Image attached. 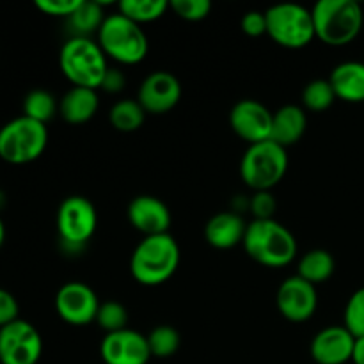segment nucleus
<instances>
[{"label":"nucleus","instance_id":"obj_15","mask_svg":"<svg viewBox=\"0 0 364 364\" xmlns=\"http://www.w3.org/2000/svg\"><path fill=\"white\" fill-rule=\"evenodd\" d=\"M100 354L105 364H148L151 359L148 338L132 329L105 334Z\"/></svg>","mask_w":364,"mask_h":364},{"label":"nucleus","instance_id":"obj_3","mask_svg":"<svg viewBox=\"0 0 364 364\" xmlns=\"http://www.w3.org/2000/svg\"><path fill=\"white\" fill-rule=\"evenodd\" d=\"M315 38L329 46H345L363 31L364 13L355 0H320L311 9Z\"/></svg>","mask_w":364,"mask_h":364},{"label":"nucleus","instance_id":"obj_17","mask_svg":"<svg viewBox=\"0 0 364 364\" xmlns=\"http://www.w3.org/2000/svg\"><path fill=\"white\" fill-rule=\"evenodd\" d=\"M354 341L347 327L331 326L313 338L309 352L316 364H345L352 361Z\"/></svg>","mask_w":364,"mask_h":364},{"label":"nucleus","instance_id":"obj_24","mask_svg":"<svg viewBox=\"0 0 364 364\" xmlns=\"http://www.w3.org/2000/svg\"><path fill=\"white\" fill-rule=\"evenodd\" d=\"M169 2L166 0H121L119 13L137 25L149 23L166 14Z\"/></svg>","mask_w":364,"mask_h":364},{"label":"nucleus","instance_id":"obj_29","mask_svg":"<svg viewBox=\"0 0 364 364\" xmlns=\"http://www.w3.org/2000/svg\"><path fill=\"white\" fill-rule=\"evenodd\" d=\"M96 323L105 331L107 334L117 333V331L128 329V309L121 302L109 301L100 304Z\"/></svg>","mask_w":364,"mask_h":364},{"label":"nucleus","instance_id":"obj_8","mask_svg":"<svg viewBox=\"0 0 364 364\" xmlns=\"http://www.w3.org/2000/svg\"><path fill=\"white\" fill-rule=\"evenodd\" d=\"M267 34L283 48L299 50L315 38L311 11L299 4H277L265 11Z\"/></svg>","mask_w":364,"mask_h":364},{"label":"nucleus","instance_id":"obj_23","mask_svg":"<svg viewBox=\"0 0 364 364\" xmlns=\"http://www.w3.org/2000/svg\"><path fill=\"white\" fill-rule=\"evenodd\" d=\"M109 119L117 132L132 134L144 124L146 110L142 109L137 100H119L110 109Z\"/></svg>","mask_w":364,"mask_h":364},{"label":"nucleus","instance_id":"obj_33","mask_svg":"<svg viewBox=\"0 0 364 364\" xmlns=\"http://www.w3.org/2000/svg\"><path fill=\"white\" fill-rule=\"evenodd\" d=\"M242 31L251 38H259V36L267 34V16L262 11H249L244 14L240 21Z\"/></svg>","mask_w":364,"mask_h":364},{"label":"nucleus","instance_id":"obj_27","mask_svg":"<svg viewBox=\"0 0 364 364\" xmlns=\"http://www.w3.org/2000/svg\"><path fill=\"white\" fill-rule=\"evenodd\" d=\"M146 338H148L151 358L159 359H167L171 358V355L176 354L181 343L180 333L171 326L155 327Z\"/></svg>","mask_w":364,"mask_h":364},{"label":"nucleus","instance_id":"obj_9","mask_svg":"<svg viewBox=\"0 0 364 364\" xmlns=\"http://www.w3.org/2000/svg\"><path fill=\"white\" fill-rule=\"evenodd\" d=\"M98 226V213L95 205L84 196H70L64 199L57 212V231L60 242L70 251L87 244Z\"/></svg>","mask_w":364,"mask_h":364},{"label":"nucleus","instance_id":"obj_18","mask_svg":"<svg viewBox=\"0 0 364 364\" xmlns=\"http://www.w3.org/2000/svg\"><path fill=\"white\" fill-rule=\"evenodd\" d=\"M245 230L247 224L238 213L220 212L206 223L205 238L215 249H233L244 242Z\"/></svg>","mask_w":364,"mask_h":364},{"label":"nucleus","instance_id":"obj_14","mask_svg":"<svg viewBox=\"0 0 364 364\" xmlns=\"http://www.w3.org/2000/svg\"><path fill=\"white\" fill-rule=\"evenodd\" d=\"M181 98V84L169 71H155L148 75L137 92V102L146 114H166L178 105Z\"/></svg>","mask_w":364,"mask_h":364},{"label":"nucleus","instance_id":"obj_4","mask_svg":"<svg viewBox=\"0 0 364 364\" xmlns=\"http://www.w3.org/2000/svg\"><path fill=\"white\" fill-rule=\"evenodd\" d=\"M60 71L73 87L100 89L107 70V57L98 43L82 36H73L60 48Z\"/></svg>","mask_w":364,"mask_h":364},{"label":"nucleus","instance_id":"obj_20","mask_svg":"<svg viewBox=\"0 0 364 364\" xmlns=\"http://www.w3.org/2000/svg\"><path fill=\"white\" fill-rule=\"evenodd\" d=\"M308 127L306 112L297 105H284L272 116V135L270 141L288 148L299 142Z\"/></svg>","mask_w":364,"mask_h":364},{"label":"nucleus","instance_id":"obj_11","mask_svg":"<svg viewBox=\"0 0 364 364\" xmlns=\"http://www.w3.org/2000/svg\"><path fill=\"white\" fill-rule=\"evenodd\" d=\"M57 315L71 326H87L95 322L100 309L98 295L89 284L71 281L59 288L55 295Z\"/></svg>","mask_w":364,"mask_h":364},{"label":"nucleus","instance_id":"obj_16","mask_svg":"<svg viewBox=\"0 0 364 364\" xmlns=\"http://www.w3.org/2000/svg\"><path fill=\"white\" fill-rule=\"evenodd\" d=\"M128 220L144 237L169 233L171 210L155 196H137L128 205Z\"/></svg>","mask_w":364,"mask_h":364},{"label":"nucleus","instance_id":"obj_26","mask_svg":"<svg viewBox=\"0 0 364 364\" xmlns=\"http://www.w3.org/2000/svg\"><path fill=\"white\" fill-rule=\"evenodd\" d=\"M57 110H59V105H57L55 98L45 89L31 91L23 100V116L38 121V123L46 124L55 116Z\"/></svg>","mask_w":364,"mask_h":364},{"label":"nucleus","instance_id":"obj_25","mask_svg":"<svg viewBox=\"0 0 364 364\" xmlns=\"http://www.w3.org/2000/svg\"><path fill=\"white\" fill-rule=\"evenodd\" d=\"M107 16H103V6L100 2H91V0H80V6L77 7L73 14L68 20L73 31L77 32L75 36L87 38L91 32L100 31L102 23Z\"/></svg>","mask_w":364,"mask_h":364},{"label":"nucleus","instance_id":"obj_38","mask_svg":"<svg viewBox=\"0 0 364 364\" xmlns=\"http://www.w3.org/2000/svg\"><path fill=\"white\" fill-rule=\"evenodd\" d=\"M4 238H6V228H4L2 217H0V247H2L4 244Z\"/></svg>","mask_w":364,"mask_h":364},{"label":"nucleus","instance_id":"obj_10","mask_svg":"<svg viewBox=\"0 0 364 364\" xmlns=\"http://www.w3.org/2000/svg\"><path fill=\"white\" fill-rule=\"evenodd\" d=\"M43 340L32 323L18 318L0 329V364H38Z\"/></svg>","mask_w":364,"mask_h":364},{"label":"nucleus","instance_id":"obj_36","mask_svg":"<svg viewBox=\"0 0 364 364\" xmlns=\"http://www.w3.org/2000/svg\"><path fill=\"white\" fill-rule=\"evenodd\" d=\"M124 82H127V78H124V75L121 73L119 70H112V68H109L105 73V77H103V82H102V87L103 91L107 92H119L123 91L124 87Z\"/></svg>","mask_w":364,"mask_h":364},{"label":"nucleus","instance_id":"obj_13","mask_svg":"<svg viewBox=\"0 0 364 364\" xmlns=\"http://www.w3.org/2000/svg\"><path fill=\"white\" fill-rule=\"evenodd\" d=\"M272 116L258 100H242L231 109L230 123L235 134L249 144L270 141L272 135Z\"/></svg>","mask_w":364,"mask_h":364},{"label":"nucleus","instance_id":"obj_2","mask_svg":"<svg viewBox=\"0 0 364 364\" xmlns=\"http://www.w3.org/2000/svg\"><path fill=\"white\" fill-rule=\"evenodd\" d=\"M180 265V247L169 233L144 237L130 259L132 276L144 287H159L173 277Z\"/></svg>","mask_w":364,"mask_h":364},{"label":"nucleus","instance_id":"obj_32","mask_svg":"<svg viewBox=\"0 0 364 364\" xmlns=\"http://www.w3.org/2000/svg\"><path fill=\"white\" fill-rule=\"evenodd\" d=\"M80 6V0H36V7L48 16L70 18Z\"/></svg>","mask_w":364,"mask_h":364},{"label":"nucleus","instance_id":"obj_34","mask_svg":"<svg viewBox=\"0 0 364 364\" xmlns=\"http://www.w3.org/2000/svg\"><path fill=\"white\" fill-rule=\"evenodd\" d=\"M18 313H20V306L14 295L0 288V329L18 320Z\"/></svg>","mask_w":364,"mask_h":364},{"label":"nucleus","instance_id":"obj_21","mask_svg":"<svg viewBox=\"0 0 364 364\" xmlns=\"http://www.w3.org/2000/svg\"><path fill=\"white\" fill-rule=\"evenodd\" d=\"M100 100L96 89L71 87L59 103V114L66 123L84 124L98 112Z\"/></svg>","mask_w":364,"mask_h":364},{"label":"nucleus","instance_id":"obj_7","mask_svg":"<svg viewBox=\"0 0 364 364\" xmlns=\"http://www.w3.org/2000/svg\"><path fill=\"white\" fill-rule=\"evenodd\" d=\"M48 144L46 124L20 116L0 128V159L13 166L38 160Z\"/></svg>","mask_w":364,"mask_h":364},{"label":"nucleus","instance_id":"obj_28","mask_svg":"<svg viewBox=\"0 0 364 364\" xmlns=\"http://www.w3.org/2000/svg\"><path fill=\"white\" fill-rule=\"evenodd\" d=\"M336 95H334V89L331 85L329 80H323V78H316L311 80L302 91V102L308 110L313 112H322L327 110L334 102H336Z\"/></svg>","mask_w":364,"mask_h":364},{"label":"nucleus","instance_id":"obj_5","mask_svg":"<svg viewBox=\"0 0 364 364\" xmlns=\"http://www.w3.org/2000/svg\"><path fill=\"white\" fill-rule=\"evenodd\" d=\"M98 45L105 57L127 66L142 63L149 48L148 38L141 25L128 20L121 13L105 18L98 31Z\"/></svg>","mask_w":364,"mask_h":364},{"label":"nucleus","instance_id":"obj_1","mask_svg":"<svg viewBox=\"0 0 364 364\" xmlns=\"http://www.w3.org/2000/svg\"><path fill=\"white\" fill-rule=\"evenodd\" d=\"M242 245L249 258L272 269L290 265L297 256L294 233L274 219H255L247 224Z\"/></svg>","mask_w":364,"mask_h":364},{"label":"nucleus","instance_id":"obj_19","mask_svg":"<svg viewBox=\"0 0 364 364\" xmlns=\"http://www.w3.org/2000/svg\"><path fill=\"white\" fill-rule=\"evenodd\" d=\"M338 100L347 103L364 102V63L347 60L338 64L329 77Z\"/></svg>","mask_w":364,"mask_h":364},{"label":"nucleus","instance_id":"obj_30","mask_svg":"<svg viewBox=\"0 0 364 364\" xmlns=\"http://www.w3.org/2000/svg\"><path fill=\"white\" fill-rule=\"evenodd\" d=\"M345 323L343 326L350 331L354 338L364 336V287L352 294L345 306Z\"/></svg>","mask_w":364,"mask_h":364},{"label":"nucleus","instance_id":"obj_6","mask_svg":"<svg viewBox=\"0 0 364 364\" xmlns=\"http://www.w3.org/2000/svg\"><path fill=\"white\" fill-rule=\"evenodd\" d=\"M288 169L287 148L274 141L251 144L240 162V176L255 192H269L284 178Z\"/></svg>","mask_w":364,"mask_h":364},{"label":"nucleus","instance_id":"obj_22","mask_svg":"<svg viewBox=\"0 0 364 364\" xmlns=\"http://www.w3.org/2000/svg\"><path fill=\"white\" fill-rule=\"evenodd\" d=\"M334 258L331 252L323 251V249H313V251L306 252L299 262V277L311 284L323 283L329 279L334 274Z\"/></svg>","mask_w":364,"mask_h":364},{"label":"nucleus","instance_id":"obj_35","mask_svg":"<svg viewBox=\"0 0 364 364\" xmlns=\"http://www.w3.org/2000/svg\"><path fill=\"white\" fill-rule=\"evenodd\" d=\"M251 210L256 213V219H272L276 203L269 192H256L251 201Z\"/></svg>","mask_w":364,"mask_h":364},{"label":"nucleus","instance_id":"obj_37","mask_svg":"<svg viewBox=\"0 0 364 364\" xmlns=\"http://www.w3.org/2000/svg\"><path fill=\"white\" fill-rule=\"evenodd\" d=\"M352 363L364 364V336L355 338L354 341V352H352Z\"/></svg>","mask_w":364,"mask_h":364},{"label":"nucleus","instance_id":"obj_31","mask_svg":"<svg viewBox=\"0 0 364 364\" xmlns=\"http://www.w3.org/2000/svg\"><path fill=\"white\" fill-rule=\"evenodd\" d=\"M169 7L187 21H201L212 11V4L208 0H171Z\"/></svg>","mask_w":364,"mask_h":364},{"label":"nucleus","instance_id":"obj_12","mask_svg":"<svg viewBox=\"0 0 364 364\" xmlns=\"http://www.w3.org/2000/svg\"><path fill=\"white\" fill-rule=\"evenodd\" d=\"M276 304L281 315L295 323L306 322L311 318L318 306L315 284L308 283L302 277H288L277 288Z\"/></svg>","mask_w":364,"mask_h":364}]
</instances>
